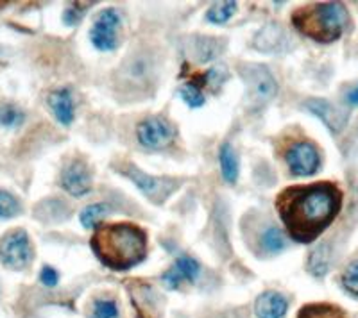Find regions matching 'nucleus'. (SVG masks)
Returning <instances> with one entry per match:
<instances>
[{
  "mask_svg": "<svg viewBox=\"0 0 358 318\" xmlns=\"http://www.w3.org/2000/svg\"><path fill=\"white\" fill-rule=\"evenodd\" d=\"M342 193L331 183L285 188L276 197V208L294 240L310 243L341 211Z\"/></svg>",
  "mask_w": 358,
  "mask_h": 318,
  "instance_id": "1",
  "label": "nucleus"
},
{
  "mask_svg": "<svg viewBox=\"0 0 358 318\" xmlns=\"http://www.w3.org/2000/svg\"><path fill=\"white\" fill-rule=\"evenodd\" d=\"M95 256L113 270H127L147 256V236L133 224H104L92 236Z\"/></svg>",
  "mask_w": 358,
  "mask_h": 318,
  "instance_id": "2",
  "label": "nucleus"
},
{
  "mask_svg": "<svg viewBox=\"0 0 358 318\" xmlns=\"http://www.w3.org/2000/svg\"><path fill=\"white\" fill-rule=\"evenodd\" d=\"M294 27L321 43L335 41L348 25V11L338 2H324L299 8L292 15Z\"/></svg>",
  "mask_w": 358,
  "mask_h": 318,
  "instance_id": "3",
  "label": "nucleus"
},
{
  "mask_svg": "<svg viewBox=\"0 0 358 318\" xmlns=\"http://www.w3.org/2000/svg\"><path fill=\"white\" fill-rule=\"evenodd\" d=\"M242 79L248 88V97L245 103L251 109H260L262 106L273 100L278 93V84L271 70L264 65H241L238 66Z\"/></svg>",
  "mask_w": 358,
  "mask_h": 318,
  "instance_id": "4",
  "label": "nucleus"
},
{
  "mask_svg": "<svg viewBox=\"0 0 358 318\" xmlns=\"http://www.w3.org/2000/svg\"><path fill=\"white\" fill-rule=\"evenodd\" d=\"M115 170H117L118 174H122V176L129 177V179L145 193V197H149L155 204L165 202V200L174 193L176 188L179 186V181L172 179V177L149 176V174L142 172L133 163H120L118 167H115Z\"/></svg>",
  "mask_w": 358,
  "mask_h": 318,
  "instance_id": "5",
  "label": "nucleus"
},
{
  "mask_svg": "<svg viewBox=\"0 0 358 318\" xmlns=\"http://www.w3.org/2000/svg\"><path fill=\"white\" fill-rule=\"evenodd\" d=\"M33 257V243L24 229H13L0 240V263L8 268L24 270Z\"/></svg>",
  "mask_w": 358,
  "mask_h": 318,
  "instance_id": "6",
  "label": "nucleus"
},
{
  "mask_svg": "<svg viewBox=\"0 0 358 318\" xmlns=\"http://www.w3.org/2000/svg\"><path fill=\"white\" fill-rule=\"evenodd\" d=\"M120 29V17L113 8L104 9L97 15L94 27L90 31L92 43L99 50H113L118 43L117 31Z\"/></svg>",
  "mask_w": 358,
  "mask_h": 318,
  "instance_id": "7",
  "label": "nucleus"
},
{
  "mask_svg": "<svg viewBox=\"0 0 358 318\" xmlns=\"http://www.w3.org/2000/svg\"><path fill=\"white\" fill-rule=\"evenodd\" d=\"M136 136L138 142L147 149H162L167 147L169 143L174 139L176 131L174 127L162 116H151L138 123L136 127Z\"/></svg>",
  "mask_w": 358,
  "mask_h": 318,
  "instance_id": "8",
  "label": "nucleus"
},
{
  "mask_svg": "<svg viewBox=\"0 0 358 318\" xmlns=\"http://www.w3.org/2000/svg\"><path fill=\"white\" fill-rule=\"evenodd\" d=\"M287 163H289L290 172L294 176H313L315 172L321 167V158H319V152L315 149V145L312 143H297L287 154Z\"/></svg>",
  "mask_w": 358,
  "mask_h": 318,
  "instance_id": "9",
  "label": "nucleus"
},
{
  "mask_svg": "<svg viewBox=\"0 0 358 318\" xmlns=\"http://www.w3.org/2000/svg\"><path fill=\"white\" fill-rule=\"evenodd\" d=\"M127 286H129L131 302L138 311L140 318H158L162 315V301L158 292L151 285L136 281Z\"/></svg>",
  "mask_w": 358,
  "mask_h": 318,
  "instance_id": "10",
  "label": "nucleus"
},
{
  "mask_svg": "<svg viewBox=\"0 0 358 318\" xmlns=\"http://www.w3.org/2000/svg\"><path fill=\"white\" fill-rule=\"evenodd\" d=\"M62 188L73 197H85L92 190V176L83 161L73 159L62 172Z\"/></svg>",
  "mask_w": 358,
  "mask_h": 318,
  "instance_id": "11",
  "label": "nucleus"
},
{
  "mask_svg": "<svg viewBox=\"0 0 358 318\" xmlns=\"http://www.w3.org/2000/svg\"><path fill=\"white\" fill-rule=\"evenodd\" d=\"M305 106L310 113L319 116L331 132H341L342 127L346 126L348 119H350V109L334 106L324 98H310L305 103Z\"/></svg>",
  "mask_w": 358,
  "mask_h": 318,
  "instance_id": "12",
  "label": "nucleus"
},
{
  "mask_svg": "<svg viewBox=\"0 0 358 318\" xmlns=\"http://www.w3.org/2000/svg\"><path fill=\"white\" fill-rule=\"evenodd\" d=\"M197 275H199V263L192 257L183 256L179 257L171 270L163 273L162 281L169 290H176L183 281H196Z\"/></svg>",
  "mask_w": 358,
  "mask_h": 318,
  "instance_id": "13",
  "label": "nucleus"
},
{
  "mask_svg": "<svg viewBox=\"0 0 358 318\" xmlns=\"http://www.w3.org/2000/svg\"><path fill=\"white\" fill-rule=\"evenodd\" d=\"M255 47L262 52H285L289 49V38L280 25L268 24L257 34Z\"/></svg>",
  "mask_w": 358,
  "mask_h": 318,
  "instance_id": "14",
  "label": "nucleus"
},
{
  "mask_svg": "<svg viewBox=\"0 0 358 318\" xmlns=\"http://www.w3.org/2000/svg\"><path fill=\"white\" fill-rule=\"evenodd\" d=\"M289 308V301L278 292H265L257 298L255 313L258 318H283Z\"/></svg>",
  "mask_w": 358,
  "mask_h": 318,
  "instance_id": "15",
  "label": "nucleus"
},
{
  "mask_svg": "<svg viewBox=\"0 0 358 318\" xmlns=\"http://www.w3.org/2000/svg\"><path fill=\"white\" fill-rule=\"evenodd\" d=\"M47 103H49L50 111L62 126H70L73 122V100L70 90H66V88L54 90L47 98Z\"/></svg>",
  "mask_w": 358,
  "mask_h": 318,
  "instance_id": "16",
  "label": "nucleus"
},
{
  "mask_svg": "<svg viewBox=\"0 0 358 318\" xmlns=\"http://www.w3.org/2000/svg\"><path fill=\"white\" fill-rule=\"evenodd\" d=\"M330 262H331V249L330 245L326 243V241H322V243H319L315 249L310 252L308 256V272L312 273V275H315V278H322V275H326L328 273V270H330Z\"/></svg>",
  "mask_w": 358,
  "mask_h": 318,
  "instance_id": "17",
  "label": "nucleus"
},
{
  "mask_svg": "<svg viewBox=\"0 0 358 318\" xmlns=\"http://www.w3.org/2000/svg\"><path fill=\"white\" fill-rule=\"evenodd\" d=\"M219 159L224 181L228 184H235L236 177H238V159H236L235 149L229 143H224L219 151Z\"/></svg>",
  "mask_w": 358,
  "mask_h": 318,
  "instance_id": "18",
  "label": "nucleus"
},
{
  "mask_svg": "<svg viewBox=\"0 0 358 318\" xmlns=\"http://www.w3.org/2000/svg\"><path fill=\"white\" fill-rule=\"evenodd\" d=\"M222 41L219 40H213V38H206V36H201V38H196L194 40V54H196L197 61H210V59H213V57L219 56L220 52H222Z\"/></svg>",
  "mask_w": 358,
  "mask_h": 318,
  "instance_id": "19",
  "label": "nucleus"
},
{
  "mask_svg": "<svg viewBox=\"0 0 358 318\" xmlns=\"http://www.w3.org/2000/svg\"><path fill=\"white\" fill-rule=\"evenodd\" d=\"M111 213V208L104 202H99V204H92L88 208H85L81 211V224L83 227L86 229H92L99 224V222L108 216Z\"/></svg>",
  "mask_w": 358,
  "mask_h": 318,
  "instance_id": "20",
  "label": "nucleus"
},
{
  "mask_svg": "<svg viewBox=\"0 0 358 318\" xmlns=\"http://www.w3.org/2000/svg\"><path fill=\"white\" fill-rule=\"evenodd\" d=\"M25 120V113L20 107L13 106V104H2L0 106V126L15 129L20 127Z\"/></svg>",
  "mask_w": 358,
  "mask_h": 318,
  "instance_id": "21",
  "label": "nucleus"
},
{
  "mask_svg": "<svg viewBox=\"0 0 358 318\" xmlns=\"http://www.w3.org/2000/svg\"><path fill=\"white\" fill-rule=\"evenodd\" d=\"M236 11V2H217L206 11V18L212 24H226Z\"/></svg>",
  "mask_w": 358,
  "mask_h": 318,
  "instance_id": "22",
  "label": "nucleus"
},
{
  "mask_svg": "<svg viewBox=\"0 0 358 318\" xmlns=\"http://www.w3.org/2000/svg\"><path fill=\"white\" fill-rule=\"evenodd\" d=\"M22 213L20 200L13 193L0 190V218H15Z\"/></svg>",
  "mask_w": 358,
  "mask_h": 318,
  "instance_id": "23",
  "label": "nucleus"
},
{
  "mask_svg": "<svg viewBox=\"0 0 358 318\" xmlns=\"http://www.w3.org/2000/svg\"><path fill=\"white\" fill-rule=\"evenodd\" d=\"M262 245H264L265 249L268 252H280V250L285 249L287 240L283 236L278 227H268L264 234H262Z\"/></svg>",
  "mask_w": 358,
  "mask_h": 318,
  "instance_id": "24",
  "label": "nucleus"
},
{
  "mask_svg": "<svg viewBox=\"0 0 358 318\" xmlns=\"http://www.w3.org/2000/svg\"><path fill=\"white\" fill-rule=\"evenodd\" d=\"M179 95L187 103V106L190 107H201L204 104V100H206L203 95V90H201V86H197L196 82H187L185 86H181Z\"/></svg>",
  "mask_w": 358,
  "mask_h": 318,
  "instance_id": "25",
  "label": "nucleus"
},
{
  "mask_svg": "<svg viewBox=\"0 0 358 318\" xmlns=\"http://www.w3.org/2000/svg\"><path fill=\"white\" fill-rule=\"evenodd\" d=\"M117 302L110 298H97L94 304V318H117Z\"/></svg>",
  "mask_w": 358,
  "mask_h": 318,
  "instance_id": "26",
  "label": "nucleus"
},
{
  "mask_svg": "<svg viewBox=\"0 0 358 318\" xmlns=\"http://www.w3.org/2000/svg\"><path fill=\"white\" fill-rule=\"evenodd\" d=\"M342 285L350 294L358 295V259L357 262L350 263L348 268L342 273Z\"/></svg>",
  "mask_w": 358,
  "mask_h": 318,
  "instance_id": "27",
  "label": "nucleus"
},
{
  "mask_svg": "<svg viewBox=\"0 0 358 318\" xmlns=\"http://www.w3.org/2000/svg\"><path fill=\"white\" fill-rule=\"evenodd\" d=\"M334 310V306H306L303 308L301 313L308 318H328Z\"/></svg>",
  "mask_w": 358,
  "mask_h": 318,
  "instance_id": "28",
  "label": "nucleus"
},
{
  "mask_svg": "<svg viewBox=\"0 0 358 318\" xmlns=\"http://www.w3.org/2000/svg\"><path fill=\"white\" fill-rule=\"evenodd\" d=\"M40 281L41 285L49 286V288H52V286L57 285V281H59V273L56 272V270L52 268V266H43L40 272Z\"/></svg>",
  "mask_w": 358,
  "mask_h": 318,
  "instance_id": "29",
  "label": "nucleus"
},
{
  "mask_svg": "<svg viewBox=\"0 0 358 318\" xmlns=\"http://www.w3.org/2000/svg\"><path fill=\"white\" fill-rule=\"evenodd\" d=\"M83 15H85V8H76V6H73V8L66 9L65 15H63V20H65L66 25H73L81 20Z\"/></svg>",
  "mask_w": 358,
  "mask_h": 318,
  "instance_id": "30",
  "label": "nucleus"
},
{
  "mask_svg": "<svg viewBox=\"0 0 358 318\" xmlns=\"http://www.w3.org/2000/svg\"><path fill=\"white\" fill-rule=\"evenodd\" d=\"M348 103L353 104V106H358V86L348 93Z\"/></svg>",
  "mask_w": 358,
  "mask_h": 318,
  "instance_id": "31",
  "label": "nucleus"
}]
</instances>
